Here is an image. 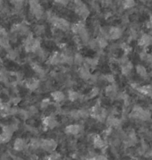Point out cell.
Returning a JSON list of instances; mask_svg holds the SVG:
<instances>
[{"label":"cell","instance_id":"obj_1","mask_svg":"<svg viewBox=\"0 0 152 160\" xmlns=\"http://www.w3.org/2000/svg\"><path fill=\"white\" fill-rule=\"evenodd\" d=\"M41 48L40 40L33 38L32 33H29L24 40V48L28 53H36Z\"/></svg>","mask_w":152,"mask_h":160},{"label":"cell","instance_id":"obj_2","mask_svg":"<svg viewBox=\"0 0 152 160\" xmlns=\"http://www.w3.org/2000/svg\"><path fill=\"white\" fill-rule=\"evenodd\" d=\"M89 115H91L93 118L97 119L99 122H103L106 121L107 117H108V114L106 109H104L101 107V105L99 103H97L94 105L90 110H89Z\"/></svg>","mask_w":152,"mask_h":160},{"label":"cell","instance_id":"obj_3","mask_svg":"<svg viewBox=\"0 0 152 160\" xmlns=\"http://www.w3.org/2000/svg\"><path fill=\"white\" fill-rule=\"evenodd\" d=\"M30 12L36 19L40 20L45 15L44 9L38 0H29Z\"/></svg>","mask_w":152,"mask_h":160},{"label":"cell","instance_id":"obj_4","mask_svg":"<svg viewBox=\"0 0 152 160\" xmlns=\"http://www.w3.org/2000/svg\"><path fill=\"white\" fill-rule=\"evenodd\" d=\"M19 109L15 107H11L8 103H3L0 107V115L4 117H7L8 115H14L18 114Z\"/></svg>","mask_w":152,"mask_h":160},{"label":"cell","instance_id":"obj_5","mask_svg":"<svg viewBox=\"0 0 152 160\" xmlns=\"http://www.w3.org/2000/svg\"><path fill=\"white\" fill-rule=\"evenodd\" d=\"M74 12L79 17H81L83 20L87 19L90 14L89 7H87V5L84 4L83 2L80 5L74 6Z\"/></svg>","mask_w":152,"mask_h":160},{"label":"cell","instance_id":"obj_6","mask_svg":"<svg viewBox=\"0 0 152 160\" xmlns=\"http://www.w3.org/2000/svg\"><path fill=\"white\" fill-rule=\"evenodd\" d=\"M57 148V141L53 139H44L40 140V148L48 152H54Z\"/></svg>","mask_w":152,"mask_h":160},{"label":"cell","instance_id":"obj_7","mask_svg":"<svg viewBox=\"0 0 152 160\" xmlns=\"http://www.w3.org/2000/svg\"><path fill=\"white\" fill-rule=\"evenodd\" d=\"M11 33L13 34H19L22 36H27L29 33H30V29H29V26L27 25L26 23H16V24H13L12 29H11Z\"/></svg>","mask_w":152,"mask_h":160},{"label":"cell","instance_id":"obj_8","mask_svg":"<svg viewBox=\"0 0 152 160\" xmlns=\"http://www.w3.org/2000/svg\"><path fill=\"white\" fill-rule=\"evenodd\" d=\"M43 125L46 129L48 130H52V129L56 128L58 125V122H57V118L54 115H48L45 116L43 118Z\"/></svg>","mask_w":152,"mask_h":160},{"label":"cell","instance_id":"obj_9","mask_svg":"<svg viewBox=\"0 0 152 160\" xmlns=\"http://www.w3.org/2000/svg\"><path fill=\"white\" fill-rule=\"evenodd\" d=\"M123 35V31L118 27H111L108 31V38L110 39H118Z\"/></svg>","mask_w":152,"mask_h":160},{"label":"cell","instance_id":"obj_10","mask_svg":"<svg viewBox=\"0 0 152 160\" xmlns=\"http://www.w3.org/2000/svg\"><path fill=\"white\" fill-rule=\"evenodd\" d=\"M78 74H79L80 78L83 79V81H89V80H90V77L92 75L90 72V69L88 68L87 66H85L84 64L79 67Z\"/></svg>","mask_w":152,"mask_h":160},{"label":"cell","instance_id":"obj_11","mask_svg":"<svg viewBox=\"0 0 152 160\" xmlns=\"http://www.w3.org/2000/svg\"><path fill=\"white\" fill-rule=\"evenodd\" d=\"M39 84H40L39 80L36 79V78H30L25 81V87L28 90H32V91L38 90Z\"/></svg>","mask_w":152,"mask_h":160},{"label":"cell","instance_id":"obj_12","mask_svg":"<svg viewBox=\"0 0 152 160\" xmlns=\"http://www.w3.org/2000/svg\"><path fill=\"white\" fill-rule=\"evenodd\" d=\"M48 64L52 65H57L59 64H63L62 63V53L60 52H54L53 54H51L48 58Z\"/></svg>","mask_w":152,"mask_h":160},{"label":"cell","instance_id":"obj_13","mask_svg":"<svg viewBox=\"0 0 152 160\" xmlns=\"http://www.w3.org/2000/svg\"><path fill=\"white\" fill-rule=\"evenodd\" d=\"M64 132L69 135H77L82 132V126L80 124H69L65 127Z\"/></svg>","mask_w":152,"mask_h":160},{"label":"cell","instance_id":"obj_14","mask_svg":"<svg viewBox=\"0 0 152 160\" xmlns=\"http://www.w3.org/2000/svg\"><path fill=\"white\" fill-rule=\"evenodd\" d=\"M84 29H86V25H85L84 20L79 21L78 22L73 23V25H71V28H70V30L72 31V32L74 33L75 35H78V34L82 32V31H83Z\"/></svg>","mask_w":152,"mask_h":160},{"label":"cell","instance_id":"obj_15","mask_svg":"<svg viewBox=\"0 0 152 160\" xmlns=\"http://www.w3.org/2000/svg\"><path fill=\"white\" fill-rule=\"evenodd\" d=\"M138 44L141 48H147L150 46L152 44V36L149 34H143L139 39Z\"/></svg>","mask_w":152,"mask_h":160},{"label":"cell","instance_id":"obj_16","mask_svg":"<svg viewBox=\"0 0 152 160\" xmlns=\"http://www.w3.org/2000/svg\"><path fill=\"white\" fill-rule=\"evenodd\" d=\"M27 147L26 141L22 138H17L13 142V148L17 151H22Z\"/></svg>","mask_w":152,"mask_h":160},{"label":"cell","instance_id":"obj_17","mask_svg":"<svg viewBox=\"0 0 152 160\" xmlns=\"http://www.w3.org/2000/svg\"><path fill=\"white\" fill-rule=\"evenodd\" d=\"M51 98H53V100L57 103L63 102L65 99V96L62 91L60 90H55L51 93Z\"/></svg>","mask_w":152,"mask_h":160},{"label":"cell","instance_id":"obj_18","mask_svg":"<svg viewBox=\"0 0 152 160\" xmlns=\"http://www.w3.org/2000/svg\"><path fill=\"white\" fill-rule=\"evenodd\" d=\"M93 145L97 148H104L106 147V141L99 135H95L93 137Z\"/></svg>","mask_w":152,"mask_h":160},{"label":"cell","instance_id":"obj_19","mask_svg":"<svg viewBox=\"0 0 152 160\" xmlns=\"http://www.w3.org/2000/svg\"><path fill=\"white\" fill-rule=\"evenodd\" d=\"M105 92H106V95L109 98H114L117 95V89H116V86L114 85V84H111V85H109L108 86L107 88H106V90H105Z\"/></svg>","mask_w":152,"mask_h":160},{"label":"cell","instance_id":"obj_20","mask_svg":"<svg viewBox=\"0 0 152 160\" xmlns=\"http://www.w3.org/2000/svg\"><path fill=\"white\" fill-rule=\"evenodd\" d=\"M138 90H139V91L141 94L152 98V84L142 86V87H139Z\"/></svg>","mask_w":152,"mask_h":160},{"label":"cell","instance_id":"obj_21","mask_svg":"<svg viewBox=\"0 0 152 160\" xmlns=\"http://www.w3.org/2000/svg\"><path fill=\"white\" fill-rule=\"evenodd\" d=\"M32 70L34 71V72H35V73H37L38 76L43 77L45 75L44 68H43L41 65H39L38 64H37V63H32Z\"/></svg>","mask_w":152,"mask_h":160},{"label":"cell","instance_id":"obj_22","mask_svg":"<svg viewBox=\"0 0 152 160\" xmlns=\"http://www.w3.org/2000/svg\"><path fill=\"white\" fill-rule=\"evenodd\" d=\"M133 70V64H131L130 62L126 61L125 63L122 64V68H121V71H122V73L124 75H128Z\"/></svg>","mask_w":152,"mask_h":160},{"label":"cell","instance_id":"obj_23","mask_svg":"<svg viewBox=\"0 0 152 160\" xmlns=\"http://www.w3.org/2000/svg\"><path fill=\"white\" fill-rule=\"evenodd\" d=\"M83 63H84V58L82 54L76 53L73 55V64L75 65H78V66H82Z\"/></svg>","mask_w":152,"mask_h":160},{"label":"cell","instance_id":"obj_24","mask_svg":"<svg viewBox=\"0 0 152 160\" xmlns=\"http://www.w3.org/2000/svg\"><path fill=\"white\" fill-rule=\"evenodd\" d=\"M96 40H97V43H98V46H99V48H105L108 47V38H106L105 37L99 36V37L96 38Z\"/></svg>","mask_w":152,"mask_h":160},{"label":"cell","instance_id":"obj_25","mask_svg":"<svg viewBox=\"0 0 152 160\" xmlns=\"http://www.w3.org/2000/svg\"><path fill=\"white\" fill-rule=\"evenodd\" d=\"M0 48L3 49L8 50L10 49V40L8 37H5V38H0Z\"/></svg>","mask_w":152,"mask_h":160},{"label":"cell","instance_id":"obj_26","mask_svg":"<svg viewBox=\"0 0 152 160\" xmlns=\"http://www.w3.org/2000/svg\"><path fill=\"white\" fill-rule=\"evenodd\" d=\"M80 98H81V95L75 90H70L68 91V98H69L70 101L74 102V101H77Z\"/></svg>","mask_w":152,"mask_h":160},{"label":"cell","instance_id":"obj_27","mask_svg":"<svg viewBox=\"0 0 152 160\" xmlns=\"http://www.w3.org/2000/svg\"><path fill=\"white\" fill-rule=\"evenodd\" d=\"M9 2H10V4L11 5H13L14 8L16 9V10H18L20 11L23 7V4H24V0H9Z\"/></svg>","mask_w":152,"mask_h":160},{"label":"cell","instance_id":"obj_28","mask_svg":"<svg viewBox=\"0 0 152 160\" xmlns=\"http://www.w3.org/2000/svg\"><path fill=\"white\" fill-rule=\"evenodd\" d=\"M17 57H18V53H17L16 50L12 49V48H10V49L7 50V58L8 59H10V60H15L17 58Z\"/></svg>","mask_w":152,"mask_h":160},{"label":"cell","instance_id":"obj_29","mask_svg":"<svg viewBox=\"0 0 152 160\" xmlns=\"http://www.w3.org/2000/svg\"><path fill=\"white\" fill-rule=\"evenodd\" d=\"M135 0H124L123 2V7L124 9H131L135 7Z\"/></svg>","mask_w":152,"mask_h":160},{"label":"cell","instance_id":"obj_30","mask_svg":"<svg viewBox=\"0 0 152 160\" xmlns=\"http://www.w3.org/2000/svg\"><path fill=\"white\" fill-rule=\"evenodd\" d=\"M136 72H137V73L139 74V76H141V77L147 76V70H146L145 67H144V66H142V65H138V66L136 67Z\"/></svg>","mask_w":152,"mask_h":160},{"label":"cell","instance_id":"obj_31","mask_svg":"<svg viewBox=\"0 0 152 160\" xmlns=\"http://www.w3.org/2000/svg\"><path fill=\"white\" fill-rule=\"evenodd\" d=\"M17 115H19L22 119H27V118H29V117H30L29 111H28V110H25V109H19V110H18V114H17Z\"/></svg>","mask_w":152,"mask_h":160},{"label":"cell","instance_id":"obj_32","mask_svg":"<svg viewBox=\"0 0 152 160\" xmlns=\"http://www.w3.org/2000/svg\"><path fill=\"white\" fill-rule=\"evenodd\" d=\"M30 147L33 149H38L40 148V140L37 139H32L30 142Z\"/></svg>","mask_w":152,"mask_h":160},{"label":"cell","instance_id":"obj_33","mask_svg":"<svg viewBox=\"0 0 152 160\" xmlns=\"http://www.w3.org/2000/svg\"><path fill=\"white\" fill-rule=\"evenodd\" d=\"M46 160H61V157L57 152H51L50 155L46 158Z\"/></svg>","mask_w":152,"mask_h":160},{"label":"cell","instance_id":"obj_34","mask_svg":"<svg viewBox=\"0 0 152 160\" xmlns=\"http://www.w3.org/2000/svg\"><path fill=\"white\" fill-rule=\"evenodd\" d=\"M70 117H72L73 119H74V120H77V119H80L81 117H80V114H79V110H72V111H70L69 113Z\"/></svg>","mask_w":152,"mask_h":160},{"label":"cell","instance_id":"obj_35","mask_svg":"<svg viewBox=\"0 0 152 160\" xmlns=\"http://www.w3.org/2000/svg\"><path fill=\"white\" fill-rule=\"evenodd\" d=\"M79 114L81 118H87L89 115V110H87L85 108L79 109Z\"/></svg>","mask_w":152,"mask_h":160},{"label":"cell","instance_id":"obj_36","mask_svg":"<svg viewBox=\"0 0 152 160\" xmlns=\"http://www.w3.org/2000/svg\"><path fill=\"white\" fill-rule=\"evenodd\" d=\"M51 105V101L48 98H45L44 100H42L40 103V108L41 109H47Z\"/></svg>","mask_w":152,"mask_h":160},{"label":"cell","instance_id":"obj_37","mask_svg":"<svg viewBox=\"0 0 152 160\" xmlns=\"http://www.w3.org/2000/svg\"><path fill=\"white\" fill-rule=\"evenodd\" d=\"M34 32H35V33H36L37 35H41V34H43L45 32L44 26L43 25L35 26V28H34Z\"/></svg>","mask_w":152,"mask_h":160},{"label":"cell","instance_id":"obj_38","mask_svg":"<svg viewBox=\"0 0 152 160\" xmlns=\"http://www.w3.org/2000/svg\"><path fill=\"white\" fill-rule=\"evenodd\" d=\"M8 79V73L4 70H0V82H6Z\"/></svg>","mask_w":152,"mask_h":160},{"label":"cell","instance_id":"obj_39","mask_svg":"<svg viewBox=\"0 0 152 160\" xmlns=\"http://www.w3.org/2000/svg\"><path fill=\"white\" fill-rule=\"evenodd\" d=\"M99 90L98 89V88H92L90 91H89V97L91 98H95L96 96H98V94H99Z\"/></svg>","mask_w":152,"mask_h":160},{"label":"cell","instance_id":"obj_40","mask_svg":"<svg viewBox=\"0 0 152 160\" xmlns=\"http://www.w3.org/2000/svg\"><path fill=\"white\" fill-rule=\"evenodd\" d=\"M89 47L91 48V49H97L99 48V46H98V43H97V40L96 39H90L88 43Z\"/></svg>","mask_w":152,"mask_h":160},{"label":"cell","instance_id":"obj_41","mask_svg":"<svg viewBox=\"0 0 152 160\" xmlns=\"http://www.w3.org/2000/svg\"><path fill=\"white\" fill-rule=\"evenodd\" d=\"M87 160H108V158L103 156V155H99V156H93V157H90Z\"/></svg>","mask_w":152,"mask_h":160},{"label":"cell","instance_id":"obj_42","mask_svg":"<svg viewBox=\"0 0 152 160\" xmlns=\"http://www.w3.org/2000/svg\"><path fill=\"white\" fill-rule=\"evenodd\" d=\"M5 37H8V32L4 27L0 26V38H5Z\"/></svg>","mask_w":152,"mask_h":160},{"label":"cell","instance_id":"obj_43","mask_svg":"<svg viewBox=\"0 0 152 160\" xmlns=\"http://www.w3.org/2000/svg\"><path fill=\"white\" fill-rule=\"evenodd\" d=\"M54 2H56L58 5H61V6L65 7V6H67L69 4L70 0H54Z\"/></svg>","mask_w":152,"mask_h":160},{"label":"cell","instance_id":"obj_44","mask_svg":"<svg viewBox=\"0 0 152 160\" xmlns=\"http://www.w3.org/2000/svg\"><path fill=\"white\" fill-rule=\"evenodd\" d=\"M29 114H30V115H36L37 113H38V109H37V108L36 107H34V106H32V107H31L30 108H29Z\"/></svg>","mask_w":152,"mask_h":160},{"label":"cell","instance_id":"obj_45","mask_svg":"<svg viewBox=\"0 0 152 160\" xmlns=\"http://www.w3.org/2000/svg\"><path fill=\"white\" fill-rule=\"evenodd\" d=\"M105 79H106V81H107V82H110V83H113L114 81V76H113L112 74H107V75L105 76Z\"/></svg>","mask_w":152,"mask_h":160},{"label":"cell","instance_id":"obj_46","mask_svg":"<svg viewBox=\"0 0 152 160\" xmlns=\"http://www.w3.org/2000/svg\"><path fill=\"white\" fill-rule=\"evenodd\" d=\"M20 101H21V98L16 96L12 98V99H11V103H12L13 105H14V106H16V105H17V104H18Z\"/></svg>","mask_w":152,"mask_h":160},{"label":"cell","instance_id":"obj_47","mask_svg":"<svg viewBox=\"0 0 152 160\" xmlns=\"http://www.w3.org/2000/svg\"><path fill=\"white\" fill-rule=\"evenodd\" d=\"M101 3L105 7H108L112 3V0H101Z\"/></svg>","mask_w":152,"mask_h":160},{"label":"cell","instance_id":"obj_48","mask_svg":"<svg viewBox=\"0 0 152 160\" xmlns=\"http://www.w3.org/2000/svg\"><path fill=\"white\" fill-rule=\"evenodd\" d=\"M148 24L149 25H147L149 28H150V29H152V15L150 16V18H149V22H148Z\"/></svg>","mask_w":152,"mask_h":160},{"label":"cell","instance_id":"obj_49","mask_svg":"<svg viewBox=\"0 0 152 160\" xmlns=\"http://www.w3.org/2000/svg\"><path fill=\"white\" fill-rule=\"evenodd\" d=\"M4 9V2L3 0H0V10H3Z\"/></svg>","mask_w":152,"mask_h":160},{"label":"cell","instance_id":"obj_50","mask_svg":"<svg viewBox=\"0 0 152 160\" xmlns=\"http://www.w3.org/2000/svg\"><path fill=\"white\" fill-rule=\"evenodd\" d=\"M2 104H3V103H2V99H1V98H0V107L2 106Z\"/></svg>","mask_w":152,"mask_h":160}]
</instances>
